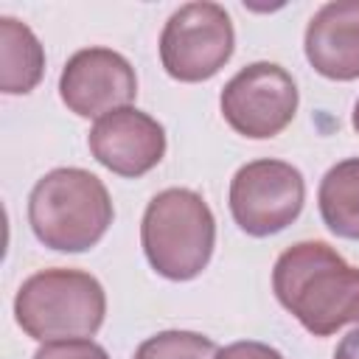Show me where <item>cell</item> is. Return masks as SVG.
Instances as JSON below:
<instances>
[{"mask_svg":"<svg viewBox=\"0 0 359 359\" xmlns=\"http://www.w3.org/2000/svg\"><path fill=\"white\" fill-rule=\"evenodd\" d=\"M230 213L233 222L255 238L286 230L303 210L306 182L303 174L283 160H252L241 165L230 180Z\"/></svg>","mask_w":359,"mask_h":359,"instance_id":"obj_6","label":"cell"},{"mask_svg":"<svg viewBox=\"0 0 359 359\" xmlns=\"http://www.w3.org/2000/svg\"><path fill=\"white\" fill-rule=\"evenodd\" d=\"M93 157L118 177H143L165 154V129L137 107L101 115L87 135Z\"/></svg>","mask_w":359,"mask_h":359,"instance_id":"obj_9","label":"cell"},{"mask_svg":"<svg viewBox=\"0 0 359 359\" xmlns=\"http://www.w3.org/2000/svg\"><path fill=\"white\" fill-rule=\"evenodd\" d=\"M297 101L300 95L292 73L275 62H252L241 67L219 95L230 129L250 140L280 135L292 123Z\"/></svg>","mask_w":359,"mask_h":359,"instance_id":"obj_7","label":"cell"},{"mask_svg":"<svg viewBox=\"0 0 359 359\" xmlns=\"http://www.w3.org/2000/svg\"><path fill=\"white\" fill-rule=\"evenodd\" d=\"M140 244L157 275L191 280L210 264L216 247L213 210L191 188H165L146 205Z\"/></svg>","mask_w":359,"mask_h":359,"instance_id":"obj_3","label":"cell"},{"mask_svg":"<svg viewBox=\"0 0 359 359\" xmlns=\"http://www.w3.org/2000/svg\"><path fill=\"white\" fill-rule=\"evenodd\" d=\"M236 31L219 3L196 0L180 6L160 34V62L177 81L194 84L216 76L233 56Z\"/></svg>","mask_w":359,"mask_h":359,"instance_id":"obj_5","label":"cell"},{"mask_svg":"<svg viewBox=\"0 0 359 359\" xmlns=\"http://www.w3.org/2000/svg\"><path fill=\"white\" fill-rule=\"evenodd\" d=\"M34 359H109V353L93 339H56L45 342Z\"/></svg>","mask_w":359,"mask_h":359,"instance_id":"obj_14","label":"cell"},{"mask_svg":"<svg viewBox=\"0 0 359 359\" xmlns=\"http://www.w3.org/2000/svg\"><path fill=\"white\" fill-rule=\"evenodd\" d=\"M216 359H283L280 351H275L266 342H255V339H244V342H233L227 348H222L216 353Z\"/></svg>","mask_w":359,"mask_h":359,"instance_id":"obj_15","label":"cell"},{"mask_svg":"<svg viewBox=\"0 0 359 359\" xmlns=\"http://www.w3.org/2000/svg\"><path fill=\"white\" fill-rule=\"evenodd\" d=\"M309 65L334 81L359 79V0H331L306 25Z\"/></svg>","mask_w":359,"mask_h":359,"instance_id":"obj_10","label":"cell"},{"mask_svg":"<svg viewBox=\"0 0 359 359\" xmlns=\"http://www.w3.org/2000/svg\"><path fill=\"white\" fill-rule=\"evenodd\" d=\"M334 359H359V325L342 337V342L334 351Z\"/></svg>","mask_w":359,"mask_h":359,"instance_id":"obj_16","label":"cell"},{"mask_svg":"<svg viewBox=\"0 0 359 359\" xmlns=\"http://www.w3.org/2000/svg\"><path fill=\"white\" fill-rule=\"evenodd\" d=\"M107 185L84 168H53L36 180L28 196V224L39 244L59 252L95 247L112 224Z\"/></svg>","mask_w":359,"mask_h":359,"instance_id":"obj_2","label":"cell"},{"mask_svg":"<svg viewBox=\"0 0 359 359\" xmlns=\"http://www.w3.org/2000/svg\"><path fill=\"white\" fill-rule=\"evenodd\" d=\"M59 95L79 118H101L135 101L137 76L123 53L112 48H81L62 67Z\"/></svg>","mask_w":359,"mask_h":359,"instance_id":"obj_8","label":"cell"},{"mask_svg":"<svg viewBox=\"0 0 359 359\" xmlns=\"http://www.w3.org/2000/svg\"><path fill=\"white\" fill-rule=\"evenodd\" d=\"M42 73L45 50L36 34L14 17H0V90L25 95L42 81Z\"/></svg>","mask_w":359,"mask_h":359,"instance_id":"obj_11","label":"cell"},{"mask_svg":"<svg viewBox=\"0 0 359 359\" xmlns=\"http://www.w3.org/2000/svg\"><path fill=\"white\" fill-rule=\"evenodd\" d=\"M219 348L196 331H160L143 339L132 359H216Z\"/></svg>","mask_w":359,"mask_h":359,"instance_id":"obj_13","label":"cell"},{"mask_svg":"<svg viewBox=\"0 0 359 359\" xmlns=\"http://www.w3.org/2000/svg\"><path fill=\"white\" fill-rule=\"evenodd\" d=\"M278 303L314 337L359 325V269L325 241H297L272 266Z\"/></svg>","mask_w":359,"mask_h":359,"instance_id":"obj_1","label":"cell"},{"mask_svg":"<svg viewBox=\"0 0 359 359\" xmlns=\"http://www.w3.org/2000/svg\"><path fill=\"white\" fill-rule=\"evenodd\" d=\"M353 129H356V135H359V98H356V104H353Z\"/></svg>","mask_w":359,"mask_h":359,"instance_id":"obj_17","label":"cell"},{"mask_svg":"<svg viewBox=\"0 0 359 359\" xmlns=\"http://www.w3.org/2000/svg\"><path fill=\"white\" fill-rule=\"evenodd\" d=\"M325 227L348 241H359V157L339 160L325 171L317 191Z\"/></svg>","mask_w":359,"mask_h":359,"instance_id":"obj_12","label":"cell"},{"mask_svg":"<svg viewBox=\"0 0 359 359\" xmlns=\"http://www.w3.org/2000/svg\"><path fill=\"white\" fill-rule=\"evenodd\" d=\"M107 314L98 278L81 269H42L22 280L14 297L17 325L39 342L90 339Z\"/></svg>","mask_w":359,"mask_h":359,"instance_id":"obj_4","label":"cell"}]
</instances>
